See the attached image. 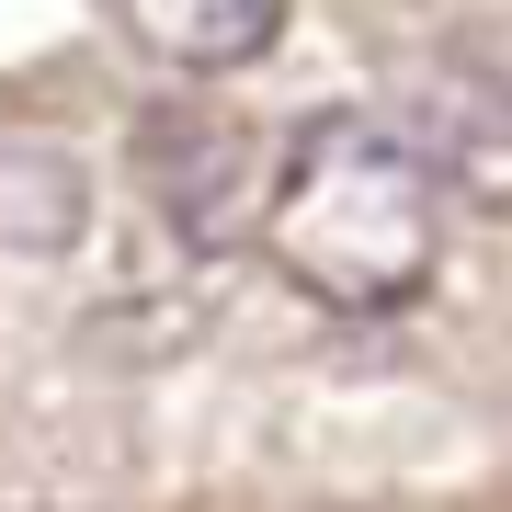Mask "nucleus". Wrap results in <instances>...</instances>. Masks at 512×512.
Instances as JSON below:
<instances>
[{
  "mask_svg": "<svg viewBox=\"0 0 512 512\" xmlns=\"http://www.w3.org/2000/svg\"><path fill=\"white\" fill-rule=\"evenodd\" d=\"M262 251L319 308H353V319L410 308L444 262V183L410 160L387 114H319L285 137L274 183H262Z\"/></svg>",
  "mask_w": 512,
  "mask_h": 512,
  "instance_id": "obj_1",
  "label": "nucleus"
},
{
  "mask_svg": "<svg viewBox=\"0 0 512 512\" xmlns=\"http://www.w3.org/2000/svg\"><path fill=\"white\" fill-rule=\"evenodd\" d=\"M137 183L148 205L171 217V239H194V251H228V239L262 228V183H274V160L251 148V126L217 103H171L137 126Z\"/></svg>",
  "mask_w": 512,
  "mask_h": 512,
  "instance_id": "obj_2",
  "label": "nucleus"
},
{
  "mask_svg": "<svg viewBox=\"0 0 512 512\" xmlns=\"http://www.w3.org/2000/svg\"><path fill=\"white\" fill-rule=\"evenodd\" d=\"M410 160L444 183V205H490L512 217V80L501 69H421L410 80Z\"/></svg>",
  "mask_w": 512,
  "mask_h": 512,
  "instance_id": "obj_3",
  "label": "nucleus"
},
{
  "mask_svg": "<svg viewBox=\"0 0 512 512\" xmlns=\"http://www.w3.org/2000/svg\"><path fill=\"white\" fill-rule=\"evenodd\" d=\"M126 35L160 69H251L285 35V0H126Z\"/></svg>",
  "mask_w": 512,
  "mask_h": 512,
  "instance_id": "obj_4",
  "label": "nucleus"
}]
</instances>
